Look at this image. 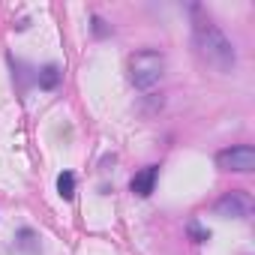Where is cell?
I'll list each match as a JSON object with an SVG mask.
<instances>
[{
    "label": "cell",
    "mask_w": 255,
    "mask_h": 255,
    "mask_svg": "<svg viewBox=\"0 0 255 255\" xmlns=\"http://www.w3.org/2000/svg\"><path fill=\"white\" fill-rule=\"evenodd\" d=\"M189 18H192V39L198 54L216 69V72H231L237 63V51L231 45V39L222 33V27L204 12V6L192 3L189 6Z\"/></svg>",
    "instance_id": "1"
},
{
    "label": "cell",
    "mask_w": 255,
    "mask_h": 255,
    "mask_svg": "<svg viewBox=\"0 0 255 255\" xmlns=\"http://www.w3.org/2000/svg\"><path fill=\"white\" fill-rule=\"evenodd\" d=\"M165 75V57L153 48H141L129 57V81L135 90H153Z\"/></svg>",
    "instance_id": "2"
},
{
    "label": "cell",
    "mask_w": 255,
    "mask_h": 255,
    "mask_svg": "<svg viewBox=\"0 0 255 255\" xmlns=\"http://www.w3.org/2000/svg\"><path fill=\"white\" fill-rule=\"evenodd\" d=\"M216 165L222 171L249 174V171H255V147L252 144H231V147L216 153Z\"/></svg>",
    "instance_id": "3"
},
{
    "label": "cell",
    "mask_w": 255,
    "mask_h": 255,
    "mask_svg": "<svg viewBox=\"0 0 255 255\" xmlns=\"http://www.w3.org/2000/svg\"><path fill=\"white\" fill-rule=\"evenodd\" d=\"M216 216H222V219H249L252 216V198H249V192H243V189H231V192H225L219 201H216Z\"/></svg>",
    "instance_id": "4"
},
{
    "label": "cell",
    "mask_w": 255,
    "mask_h": 255,
    "mask_svg": "<svg viewBox=\"0 0 255 255\" xmlns=\"http://www.w3.org/2000/svg\"><path fill=\"white\" fill-rule=\"evenodd\" d=\"M156 177H159V165H144V168L129 180V189H132L138 198H147V195L156 189Z\"/></svg>",
    "instance_id": "5"
},
{
    "label": "cell",
    "mask_w": 255,
    "mask_h": 255,
    "mask_svg": "<svg viewBox=\"0 0 255 255\" xmlns=\"http://www.w3.org/2000/svg\"><path fill=\"white\" fill-rule=\"evenodd\" d=\"M15 252L39 255V237H36L33 228H18V234H15Z\"/></svg>",
    "instance_id": "6"
},
{
    "label": "cell",
    "mask_w": 255,
    "mask_h": 255,
    "mask_svg": "<svg viewBox=\"0 0 255 255\" xmlns=\"http://www.w3.org/2000/svg\"><path fill=\"white\" fill-rule=\"evenodd\" d=\"M36 81H39L42 90H54V87L60 84V66H57V63H48V66L36 75Z\"/></svg>",
    "instance_id": "7"
},
{
    "label": "cell",
    "mask_w": 255,
    "mask_h": 255,
    "mask_svg": "<svg viewBox=\"0 0 255 255\" xmlns=\"http://www.w3.org/2000/svg\"><path fill=\"white\" fill-rule=\"evenodd\" d=\"M57 192H60V198H66V201L75 198V174H72V171H60V174H57Z\"/></svg>",
    "instance_id": "8"
},
{
    "label": "cell",
    "mask_w": 255,
    "mask_h": 255,
    "mask_svg": "<svg viewBox=\"0 0 255 255\" xmlns=\"http://www.w3.org/2000/svg\"><path fill=\"white\" fill-rule=\"evenodd\" d=\"M186 231H189L192 243H207V240H210V228H204L198 219H189V222H186Z\"/></svg>",
    "instance_id": "9"
},
{
    "label": "cell",
    "mask_w": 255,
    "mask_h": 255,
    "mask_svg": "<svg viewBox=\"0 0 255 255\" xmlns=\"http://www.w3.org/2000/svg\"><path fill=\"white\" fill-rule=\"evenodd\" d=\"M93 33H96V36H108V33H111V30L105 27V21H102L99 15H93Z\"/></svg>",
    "instance_id": "10"
}]
</instances>
